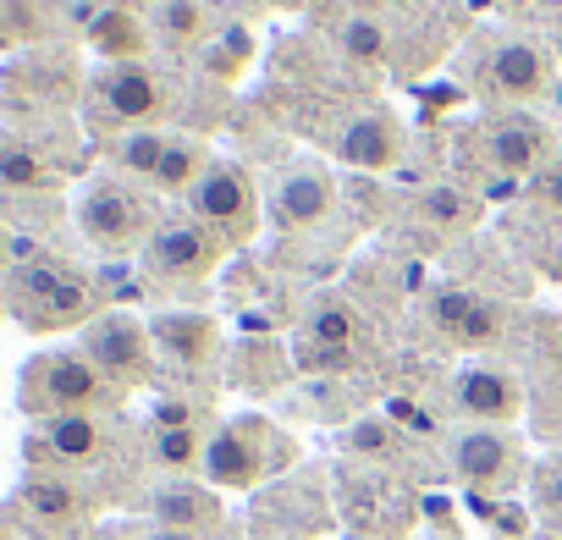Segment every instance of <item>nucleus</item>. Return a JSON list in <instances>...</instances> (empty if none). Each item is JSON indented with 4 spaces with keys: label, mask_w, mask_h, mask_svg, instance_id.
Masks as SVG:
<instances>
[{
    "label": "nucleus",
    "mask_w": 562,
    "mask_h": 540,
    "mask_svg": "<svg viewBox=\"0 0 562 540\" xmlns=\"http://www.w3.org/2000/svg\"><path fill=\"white\" fill-rule=\"evenodd\" d=\"M342 447H348L353 458H364V463H392V458L403 452V436H397L386 419H359V425L342 436Z\"/></svg>",
    "instance_id": "cd10ccee"
},
{
    "label": "nucleus",
    "mask_w": 562,
    "mask_h": 540,
    "mask_svg": "<svg viewBox=\"0 0 562 540\" xmlns=\"http://www.w3.org/2000/svg\"><path fill=\"white\" fill-rule=\"evenodd\" d=\"M0 540H23V535H18V529H12L7 518H0Z\"/></svg>",
    "instance_id": "473e14b6"
},
{
    "label": "nucleus",
    "mask_w": 562,
    "mask_h": 540,
    "mask_svg": "<svg viewBox=\"0 0 562 540\" xmlns=\"http://www.w3.org/2000/svg\"><path fill=\"white\" fill-rule=\"evenodd\" d=\"M485 94L502 105H535L551 94V56L535 40H502L485 56Z\"/></svg>",
    "instance_id": "dca6fc26"
},
{
    "label": "nucleus",
    "mask_w": 562,
    "mask_h": 540,
    "mask_svg": "<svg viewBox=\"0 0 562 540\" xmlns=\"http://www.w3.org/2000/svg\"><path fill=\"white\" fill-rule=\"evenodd\" d=\"M29 458H34V469H56V474L94 469V463L111 458V419H105V414H56V419H34Z\"/></svg>",
    "instance_id": "9b49d317"
},
{
    "label": "nucleus",
    "mask_w": 562,
    "mask_h": 540,
    "mask_svg": "<svg viewBox=\"0 0 562 540\" xmlns=\"http://www.w3.org/2000/svg\"><path fill=\"white\" fill-rule=\"evenodd\" d=\"M78 232H83L100 254H133V248L144 254L160 226H155V204H149L133 182H122V177H94V182L83 188V199H78Z\"/></svg>",
    "instance_id": "39448f33"
},
{
    "label": "nucleus",
    "mask_w": 562,
    "mask_h": 540,
    "mask_svg": "<svg viewBox=\"0 0 562 540\" xmlns=\"http://www.w3.org/2000/svg\"><path fill=\"white\" fill-rule=\"evenodd\" d=\"M149 524L160 529H188V535H221L226 507L210 480H160L149 491Z\"/></svg>",
    "instance_id": "6ab92c4d"
},
{
    "label": "nucleus",
    "mask_w": 562,
    "mask_h": 540,
    "mask_svg": "<svg viewBox=\"0 0 562 540\" xmlns=\"http://www.w3.org/2000/svg\"><path fill=\"white\" fill-rule=\"evenodd\" d=\"M149 337H155V359L182 370V375H204L215 370L221 359V320L215 315H199V310H166L149 320Z\"/></svg>",
    "instance_id": "2eb2a0df"
},
{
    "label": "nucleus",
    "mask_w": 562,
    "mask_h": 540,
    "mask_svg": "<svg viewBox=\"0 0 562 540\" xmlns=\"http://www.w3.org/2000/svg\"><path fill=\"white\" fill-rule=\"evenodd\" d=\"M331 204H337V182L315 160H299V166H288L270 182V215H276V226H288V232L321 226L331 215Z\"/></svg>",
    "instance_id": "f3484780"
},
{
    "label": "nucleus",
    "mask_w": 562,
    "mask_h": 540,
    "mask_svg": "<svg viewBox=\"0 0 562 540\" xmlns=\"http://www.w3.org/2000/svg\"><path fill=\"white\" fill-rule=\"evenodd\" d=\"M12 518L23 524L29 540H78L94 518V502L89 491L72 480V474H56V469H34L18 496H12Z\"/></svg>",
    "instance_id": "6e6552de"
},
{
    "label": "nucleus",
    "mask_w": 562,
    "mask_h": 540,
    "mask_svg": "<svg viewBox=\"0 0 562 540\" xmlns=\"http://www.w3.org/2000/svg\"><path fill=\"white\" fill-rule=\"evenodd\" d=\"M149 34L166 45V50H193L215 34L204 0H155V18H149Z\"/></svg>",
    "instance_id": "5701e85b"
},
{
    "label": "nucleus",
    "mask_w": 562,
    "mask_h": 540,
    "mask_svg": "<svg viewBox=\"0 0 562 540\" xmlns=\"http://www.w3.org/2000/svg\"><path fill=\"white\" fill-rule=\"evenodd\" d=\"M221 254H226V243H221L210 226H199V221H171V226H160V232L149 237L144 270H149L155 282H204L210 270L221 265Z\"/></svg>",
    "instance_id": "f8f14e48"
},
{
    "label": "nucleus",
    "mask_w": 562,
    "mask_h": 540,
    "mask_svg": "<svg viewBox=\"0 0 562 540\" xmlns=\"http://www.w3.org/2000/svg\"><path fill=\"white\" fill-rule=\"evenodd\" d=\"M204 166H210V149H204L199 138L171 133V138H166V155H160V171H155L149 188H160V193H188V188L204 177Z\"/></svg>",
    "instance_id": "b1692460"
},
{
    "label": "nucleus",
    "mask_w": 562,
    "mask_h": 540,
    "mask_svg": "<svg viewBox=\"0 0 562 540\" xmlns=\"http://www.w3.org/2000/svg\"><path fill=\"white\" fill-rule=\"evenodd\" d=\"M116 7H133V0H116Z\"/></svg>",
    "instance_id": "c9c22d12"
},
{
    "label": "nucleus",
    "mask_w": 562,
    "mask_h": 540,
    "mask_svg": "<svg viewBox=\"0 0 562 540\" xmlns=\"http://www.w3.org/2000/svg\"><path fill=\"white\" fill-rule=\"evenodd\" d=\"M425 215H430V221L458 226V221L469 215V199H463V193H452V188H436V193H425Z\"/></svg>",
    "instance_id": "c756f323"
},
{
    "label": "nucleus",
    "mask_w": 562,
    "mask_h": 540,
    "mask_svg": "<svg viewBox=\"0 0 562 540\" xmlns=\"http://www.w3.org/2000/svg\"><path fill=\"white\" fill-rule=\"evenodd\" d=\"M474 149H480V160H485L491 171H502V177H529V182L557 160V149H551V127L535 122V116H502V122H485V127L474 133Z\"/></svg>",
    "instance_id": "ddd939ff"
},
{
    "label": "nucleus",
    "mask_w": 562,
    "mask_h": 540,
    "mask_svg": "<svg viewBox=\"0 0 562 540\" xmlns=\"http://www.w3.org/2000/svg\"><path fill=\"white\" fill-rule=\"evenodd\" d=\"M304 7H326V0H304Z\"/></svg>",
    "instance_id": "72a5a7b5"
},
{
    "label": "nucleus",
    "mask_w": 562,
    "mask_h": 540,
    "mask_svg": "<svg viewBox=\"0 0 562 540\" xmlns=\"http://www.w3.org/2000/svg\"><path fill=\"white\" fill-rule=\"evenodd\" d=\"M403 144H408V133H403V116L392 111V105H370V111H359L342 133H337V160L342 166H353V171H392L397 160H403Z\"/></svg>",
    "instance_id": "a211bd4d"
},
{
    "label": "nucleus",
    "mask_w": 562,
    "mask_h": 540,
    "mask_svg": "<svg viewBox=\"0 0 562 540\" xmlns=\"http://www.w3.org/2000/svg\"><path fill=\"white\" fill-rule=\"evenodd\" d=\"M149 23L133 12V7H105L94 23H89V45H94V56H105L111 67H127V61H144V50H149Z\"/></svg>",
    "instance_id": "412c9836"
},
{
    "label": "nucleus",
    "mask_w": 562,
    "mask_h": 540,
    "mask_svg": "<svg viewBox=\"0 0 562 540\" xmlns=\"http://www.w3.org/2000/svg\"><path fill=\"white\" fill-rule=\"evenodd\" d=\"M188 210L199 226H210L226 248L232 243H248L254 237V221H259V199H254V182L232 166V160H210L204 177L188 188Z\"/></svg>",
    "instance_id": "1a4fd4ad"
},
{
    "label": "nucleus",
    "mask_w": 562,
    "mask_h": 540,
    "mask_svg": "<svg viewBox=\"0 0 562 540\" xmlns=\"http://www.w3.org/2000/svg\"><path fill=\"white\" fill-rule=\"evenodd\" d=\"M122 392L89 364L83 348H50L34 353L23 370V414L56 419V414H105Z\"/></svg>",
    "instance_id": "f03ea898"
},
{
    "label": "nucleus",
    "mask_w": 562,
    "mask_h": 540,
    "mask_svg": "<svg viewBox=\"0 0 562 540\" xmlns=\"http://www.w3.org/2000/svg\"><path fill=\"white\" fill-rule=\"evenodd\" d=\"M430 326L441 331V342H452L463 353H485L507 337V310L485 293L441 288V293H430Z\"/></svg>",
    "instance_id": "4468645a"
},
{
    "label": "nucleus",
    "mask_w": 562,
    "mask_h": 540,
    "mask_svg": "<svg viewBox=\"0 0 562 540\" xmlns=\"http://www.w3.org/2000/svg\"><path fill=\"white\" fill-rule=\"evenodd\" d=\"M78 348L89 353V364L116 386V392H138L149 386L155 375V337H149V320L127 315V310H100L83 331H78Z\"/></svg>",
    "instance_id": "0eeeda50"
},
{
    "label": "nucleus",
    "mask_w": 562,
    "mask_h": 540,
    "mask_svg": "<svg viewBox=\"0 0 562 540\" xmlns=\"http://www.w3.org/2000/svg\"><path fill=\"white\" fill-rule=\"evenodd\" d=\"M447 469L452 480L469 491V496H513L524 480H529V452L513 430H496V425H458L452 441H447Z\"/></svg>",
    "instance_id": "20e7f679"
},
{
    "label": "nucleus",
    "mask_w": 562,
    "mask_h": 540,
    "mask_svg": "<svg viewBox=\"0 0 562 540\" xmlns=\"http://www.w3.org/2000/svg\"><path fill=\"white\" fill-rule=\"evenodd\" d=\"M138 540H210V535H188V529H160V524H149Z\"/></svg>",
    "instance_id": "2f4dec72"
},
{
    "label": "nucleus",
    "mask_w": 562,
    "mask_h": 540,
    "mask_svg": "<svg viewBox=\"0 0 562 540\" xmlns=\"http://www.w3.org/2000/svg\"><path fill=\"white\" fill-rule=\"evenodd\" d=\"M337 50L348 61H364V67H381L386 61V29L375 18H342L337 23Z\"/></svg>",
    "instance_id": "bb28decb"
},
{
    "label": "nucleus",
    "mask_w": 562,
    "mask_h": 540,
    "mask_svg": "<svg viewBox=\"0 0 562 540\" xmlns=\"http://www.w3.org/2000/svg\"><path fill=\"white\" fill-rule=\"evenodd\" d=\"M0 259H7V237H0Z\"/></svg>",
    "instance_id": "f704fd0d"
},
{
    "label": "nucleus",
    "mask_w": 562,
    "mask_h": 540,
    "mask_svg": "<svg viewBox=\"0 0 562 540\" xmlns=\"http://www.w3.org/2000/svg\"><path fill=\"white\" fill-rule=\"evenodd\" d=\"M452 408L463 414V425H496L513 430V419L529 408V392L518 381V370L496 364V359H469L452 375Z\"/></svg>",
    "instance_id": "9d476101"
},
{
    "label": "nucleus",
    "mask_w": 562,
    "mask_h": 540,
    "mask_svg": "<svg viewBox=\"0 0 562 540\" xmlns=\"http://www.w3.org/2000/svg\"><path fill=\"white\" fill-rule=\"evenodd\" d=\"M204 447L210 425H149V458L155 469H166V480H188L193 469H204Z\"/></svg>",
    "instance_id": "4be33fe9"
},
{
    "label": "nucleus",
    "mask_w": 562,
    "mask_h": 540,
    "mask_svg": "<svg viewBox=\"0 0 562 540\" xmlns=\"http://www.w3.org/2000/svg\"><path fill=\"white\" fill-rule=\"evenodd\" d=\"M293 463V436L270 425L265 414H237L226 425L210 430V447H204V480L215 491H254L265 480H276L281 469Z\"/></svg>",
    "instance_id": "f257e3e1"
},
{
    "label": "nucleus",
    "mask_w": 562,
    "mask_h": 540,
    "mask_svg": "<svg viewBox=\"0 0 562 540\" xmlns=\"http://www.w3.org/2000/svg\"><path fill=\"white\" fill-rule=\"evenodd\" d=\"M375 348V326L348 299H321L304 310L299 326V370L310 375H348Z\"/></svg>",
    "instance_id": "423d86ee"
},
{
    "label": "nucleus",
    "mask_w": 562,
    "mask_h": 540,
    "mask_svg": "<svg viewBox=\"0 0 562 540\" xmlns=\"http://www.w3.org/2000/svg\"><path fill=\"white\" fill-rule=\"evenodd\" d=\"M529 507L546 529L562 535V452H551L529 469Z\"/></svg>",
    "instance_id": "a878e982"
},
{
    "label": "nucleus",
    "mask_w": 562,
    "mask_h": 540,
    "mask_svg": "<svg viewBox=\"0 0 562 540\" xmlns=\"http://www.w3.org/2000/svg\"><path fill=\"white\" fill-rule=\"evenodd\" d=\"M12 315L29 331H83L100 310H94V288L89 277H78L61 259H29L12 277Z\"/></svg>",
    "instance_id": "7ed1b4c3"
},
{
    "label": "nucleus",
    "mask_w": 562,
    "mask_h": 540,
    "mask_svg": "<svg viewBox=\"0 0 562 540\" xmlns=\"http://www.w3.org/2000/svg\"><path fill=\"white\" fill-rule=\"evenodd\" d=\"M535 199H540V204H551V210H562V155L535 177Z\"/></svg>",
    "instance_id": "7c9ffc66"
},
{
    "label": "nucleus",
    "mask_w": 562,
    "mask_h": 540,
    "mask_svg": "<svg viewBox=\"0 0 562 540\" xmlns=\"http://www.w3.org/2000/svg\"><path fill=\"white\" fill-rule=\"evenodd\" d=\"M0 182H7V188H45L50 171H45V160H40L29 144L0 138Z\"/></svg>",
    "instance_id": "c85d7f7f"
},
{
    "label": "nucleus",
    "mask_w": 562,
    "mask_h": 540,
    "mask_svg": "<svg viewBox=\"0 0 562 540\" xmlns=\"http://www.w3.org/2000/svg\"><path fill=\"white\" fill-rule=\"evenodd\" d=\"M100 105H105L116 122H127V127H149V122L166 116L171 89H166V78H160L155 67L127 61V67H111V72L100 78Z\"/></svg>",
    "instance_id": "aec40b11"
},
{
    "label": "nucleus",
    "mask_w": 562,
    "mask_h": 540,
    "mask_svg": "<svg viewBox=\"0 0 562 540\" xmlns=\"http://www.w3.org/2000/svg\"><path fill=\"white\" fill-rule=\"evenodd\" d=\"M166 138L171 133H160V127H127L122 138H116V166L127 171V177H138V182H155V171H160V155H166Z\"/></svg>",
    "instance_id": "393cba45"
}]
</instances>
